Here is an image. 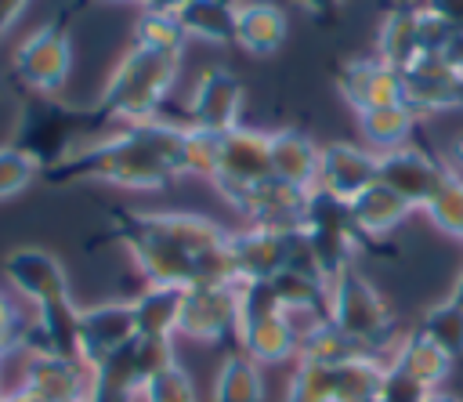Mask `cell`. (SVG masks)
I'll return each mask as SVG.
<instances>
[{
	"label": "cell",
	"mask_w": 463,
	"mask_h": 402,
	"mask_svg": "<svg viewBox=\"0 0 463 402\" xmlns=\"http://www.w3.org/2000/svg\"><path fill=\"white\" fill-rule=\"evenodd\" d=\"M105 243H119L145 286H213L235 282L232 272V232L203 214L184 210H109Z\"/></svg>",
	"instance_id": "1"
},
{
	"label": "cell",
	"mask_w": 463,
	"mask_h": 402,
	"mask_svg": "<svg viewBox=\"0 0 463 402\" xmlns=\"http://www.w3.org/2000/svg\"><path fill=\"white\" fill-rule=\"evenodd\" d=\"M213 170V134L195 127H177L166 120L134 123L119 134L80 145L61 167L43 174L51 185L69 181H101L134 192H156L170 181L192 174L210 181Z\"/></svg>",
	"instance_id": "2"
},
{
	"label": "cell",
	"mask_w": 463,
	"mask_h": 402,
	"mask_svg": "<svg viewBox=\"0 0 463 402\" xmlns=\"http://www.w3.org/2000/svg\"><path fill=\"white\" fill-rule=\"evenodd\" d=\"M4 279L36 308V326L29 330L25 340H33V348L80 359V340H76L80 308L72 304L65 264L51 250L18 246L4 257Z\"/></svg>",
	"instance_id": "3"
},
{
	"label": "cell",
	"mask_w": 463,
	"mask_h": 402,
	"mask_svg": "<svg viewBox=\"0 0 463 402\" xmlns=\"http://www.w3.org/2000/svg\"><path fill=\"white\" fill-rule=\"evenodd\" d=\"M177 69H181V58L156 54V51L130 43V51L116 62V69L94 105L101 127L112 120H123L127 127L156 120L159 105L166 101V94L177 80Z\"/></svg>",
	"instance_id": "4"
},
{
	"label": "cell",
	"mask_w": 463,
	"mask_h": 402,
	"mask_svg": "<svg viewBox=\"0 0 463 402\" xmlns=\"http://www.w3.org/2000/svg\"><path fill=\"white\" fill-rule=\"evenodd\" d=\"M98 130H101V120L94 105H61L58 98L29 94L22 101L11 145L22 148L40 167V174H51L76 152L80 138H90Z\"/></svg>",
	"instance_id": "5"
},
{
	"label": "cell",
	"mask_w": 463,
	"mask_h": 402,
	"mask_svg": "<svg viewBox=\"0 0 463 402\" xmlns=\"http://www.w3.org/2000/svg\"><path fill=\"white\" fill-rule=\"evenodd\" d=\"M329 322L340 333H347L358 348H365L373 359L394 337V315L358 264H347L329 282Z\"/></svg>",
	"instance_id": "6"
},
{
	"label": "cell",
	"mask_w": 463,
	"mask_h": 402,
	"mask_svg": "<svg viewBox=\"0 0 463 402\" xmlns=\"http://www.w3.org/2000/svg\"><path fill=\"white\" fill-rule=\"evenodd\" d=\"M300 235H304V246H307L311 264H315L329 282H333L347 264H354L358 246H369V243L362 239L354 217H351V203L329 196V192L318 188V185L311 188Z\"/></svg>",
	"instance_id": "7"
},
{
	"label": "cell",
	"mask_w": 463,
	"mask_h": 402,
	"mask_svg": "<svg viewBox=\"0 0 463 402\" xmlns=\"http://www.w3.org/2000/svg\"><path fill=\"white\" fill-rule=\"evenodd\" d=\"M72 69V36H69V7L36 25L14 51L11 72L29 94L54 98Z\"/></svg>",
	"instance_id": "8"
},
{
	"label": "cell",
	"mask_w": 463,
	"mask_h": 402,
	"mask_svg": "<svg viewBox=\"0 0 463 402\" xmlns=\"http://www.w3.org/2000/svg\"><path fill=\"white\" fill-rule=\"evenodd\" d=\"M271 177V130L257 127H235L224 134H213V170L210 185L228 203L239 192L253 188L257 181Z\"/></svg>",
	"instance_id": "9"
},
{
	"label": "cell",
	"mask_w": 463,
	"mask_h": 402,
	"mask_svg": "<svg viewBox=\"0 0 463 402\" xmlns=\"http://www.w3.org/2000/svg\"><path fill=\"white\" fill-rule=\"evenodd\" d=\"M293 264H311L300 228H253L232 232V272L235 282H264Z\"/></svg>",
	"instance_id": "10"
},
{
	"label": "cell",
	"mask_w": 463,
	"mask_h": 402,
	"mask_svg": "<svg viewBox=\"0 0 463 402\" xmlns=\"http://www.w3.org/2000/svg\"><path fill=\"white\" fill-rule=\"evenodd\" d=\"M177 333L199 344H235L239 340V286L235 282H213V286H192L181 297V319Z\"/></svg>",
	"instance_id": "11"
},
{
	"label": "cell",
	"mask_w": 463,
	"mask_h": 402,
	"mask_svg": "<svg viewBox=\"0 0 463 402\" xmlns=\"http://www.w3.org/2000/svg\"><path fill=\"white\" fill-rule=\"evenodd\" d=\"M307 199H311V188L289 185L271 174V177L257 181L253 188L239 192L235 199H228V206L253 228H300Z\"/></svg>",
	"instance_id": "12"
},
{
	"label": "cell",
	"mask_w": 463,
	"mask_h": 402,
	"mask_svg": "<svg viewBox=\"0 0 463 402\" xmlns=\"http://www.w3.org/2000/svg\"><path fill=\"white\" fill-rule=\"evenodd\" d=\"M239 112H242L239 76L224 65L203 69V76L195 80L192 101H188V127H195L203 134H224V130L239 127Z\"/></svg>",
	"instance_id": "13"
},
{
	"label": "cell",
	"mask_w": 463,
	"mask_h": 402,
	"mask_svg": "<svg viewBox=\"0 0 463 402\" xmlns=\"http://www.w3.org/2000/svg\"><path fill=\"white\" fill-rule=\"evenodd\" d=\"M134 337H137V322H134L130 301H101V304L80 308L76 340H80V359L87 369L109 359L112 351L127 348Z\"/></svg>",
	"instance_id": "14"
},
{
	"label": "cell",
	"mask_w": 463,
	"mask_h": 402,
	"mask_svg": "<svg viewBox=\"0 0 463 402\" xmlns=\"http://www.w3.org/2000/svg\"><path fill=\"white\" fill-rule=\"evenodd\" d=\"M336 94L358 112L376 109V105H398L405 101V87H402V72L394 65H387L383 58H351L333 72Z\"/></svg>",
	"instance_id": "15"
},
{
	"label": "cell",
	"mask_w": 463,
	"mask_h": 402,
	"mask_svg": "<svg viewBox=\"0 0 463 402\" xmlns=\"http://www.w3.org/2000/svg\"><path fill=\"white\" fill-rule=\"evenodd\" d=\"M380 181V156L354 141H329L318 152V188L336 199H354Z\"/></svg>",
	"instance_id": "16"
},
{
	"label": "cell",
	"mask_w": 463,
	"mask_h": 402,
	"mask_svg": "<svg viewBox=\"0 0 463 402\" xmlns=\"http://www.w3.org/2000/svg\"><path fill=\"white\" fill-rule=\"evenodd\" d=\"M376 156H380V181L391 185L398 196H405L416 210H423L430 203V196L438 192V185L449 170L427 148H416V145H402V148L376 152Z\"/></svg>",
	"instance_id": "17"
},
{
	"label": "cell",
	"mask_w": 463,
	"mask_h": 402,
	"mask_svg": "<svg viewBox=\"0 0 463 402\" xmlns=\"http://www.w3.org/2000/svg\"><path fill=\"white\" fill-rule=\"evenodd\" d=\"M402 87H405V105L420 112H449L463 109V80L449 72L434 54H420L409 69H402Z\"/></svg>",
	"instance_id": "18"
},
{
	"label": "cell",
	"mask_w": 463,
	"mask_h": 402,
	"mask_svg": "<svg viewBox=\"0 0 463 402\" xmlns=\"http://www.w3.org/2000/svg\"><path fill=\"white\" fill-rule=\"evenodd\" d=\"M22 388L36 391L47 402H65V398H80L90 391V369L80 359H65L43 348H33L25 359V380Z\"/></svg>",
	"instance_id": "19"
},
{
	"label": "cell",
	"mask_w": 463,
	"mask_h": 402,
	"mask_svg": "<svg viewBox=\"0 0 463 402\" xmlns=\"http://www.w3.org/2000/svg\"><path fill=\"white\" fill-rule=\"evenodd\" d=\"M235 348L242 355H250L257 366H282L300 355V330L289 319V311H275V315L239 326Z\"/></svg>",
	"instance_id": "20"
},
{
	"label": "cell",
	"mask_w": 463,
	"mask_h": 402,
	"mask_svg": "<svg viewBox=\"0 0 463 402\" xmlns=\"http://www.w3.org/2000/svg\"><path fill=\"white\" fill-rule=\"evenodd\" d=\"M423 25H427L423 4L391 7L383 14V22H380V33H376V58H383L398 72L409 69L423 54Z\"/></svg>",
	"instance_id": "21"
},
{
	"label": "cell",
	"mask_w": 463,
	"mask_h": 402,
	"mask_svg": "<svg viewBox=\"0 0 463 402\" xmlns=\"http://www.w3.org/2000/svg\"><path fill=\"white\" fill-rule=\"evenodd\" d=\"M412 210L416 206L405 196H398L391 185H383V181L369 185L362 196L351 199V217H354V225H358L365 243H376V239L391 235Z\"/></svg>",
	"instance_id": "22"
},
{
	"label": "cell",
	"mask_w": 463,
	"mask_h": 402,
	"mask_svg": "<svg viewBox=\"0 0 463 402\" xmlns=\"http://www.w3.org/2000/svg\"><path fill=\"white\" fill-rule=\"evenodd\" d=\"M318 152L322 145H315L311 134H304L300 127L271 130V174L289 185L300 188L318 185Z\"/></svg>",
	"instance_id": "23"
},
{
	"label": "cell",
	"mask_w": 463,
	"mask_h": 402,
	"mask_svg": "<svg viewBox=\"0 0 463 402\" xmlns=\"http://www.w3.org/2000/svg\"><path fill=\"white\" fill-rule=\"evenodd\" d=\"M286 33H289V22L279 4H271V0L239 4L235 43L246 47L250 54H275L286 43Z\"/></svg>",
	"instance_id": "24"
},
{
	"label": "cell",
	"mask_w": 463,
	"mask_h": 402,
	"mask_svg": "<svg viewBox=\"0 0 463 402\" xmlns=\"http://www.w3.org/2000/svg\"><path fill=\"white\" fill-rule=\"evenodd\" d=\"M391 366H398L402 373H409V377H412L416 384H423L427 391H438L441 380L452 373L456 362H452L434 340H427L420 330H412V333H405V337L394 344Z\"/></svg>",
	"instance_id": "25"
},
{
	"label": "cell",
	"mask_w": 463,
	"mask_h": 402,
	"mask_svg": "<svg viewBox=\"0 0 463 402\" xmlns=\"http://www.w3.org/2000/svg\"><path fill=\"white\" fill-rule=\"evenodd\" d=\"M210 402H268L260 366L250 355H242L239 348H228V355L217 366Z\"/></svg>",
	"instance_id": "26"
},
{
	"label": "cell",
	"mask_w": 463,
	"mask_h": 402,
	"mask_svg": "<svg viewBox=\"0 0 463 402\" xmlns=\"http://www.w3.org/2000/svg\"><path fill=\"white\" fill-rule=\"evenodd\" d=\"M181 297H184V290H177V286H145L130 301L137 337H170L174 340L177 319H181Z\"/></svg>",
	"instance_id": "27"
},
{
	"label": "cell",
	"mask_w": 463,
	"mask_h": 402,
	"mask_svg": "<svg viewBox=\"0 0 463 402\" xmlns=\"http://www.w3.org/2000/svg\"><path fill=\"white\" fill-rule=\"evenodd\" d=\"M416 120L420 116L405 101H398V105H376V109L358 112V130H362V138L376 152H391V148L409 145V134H412Z\"/></svg>",
	"instance_id": "28"
},
{
	"label": "cell",
	"mask_w": 463,
	"mask_h": 402,
	"mask_svg": "<svg viewBox=\"0 0 463 402\" xmlns=\"http://www.w3.org/2000/svg\"><path fill=\"white\" fill-rule=\"evenodd\" d=\"M181 25L188 36L210 40V43H235V18H239V4H224V0H188L177 11Z\"/></svg>",
	"instance_id": "29"
},
{
	"label": "cell",
	"mask_w": 463,
	"mask_h": 402,
	"mask_svg": "<svg viewBox=\"0 0 463 402\" xmlns=\"http://www.w3.org/2000/svg\"><path fill=\"white\" fill-rule=\"evenodd\" d=\"M387 362L362 355L344 366H333V402H376L383 388Z\"/></svg>",
	"instance_id": "30"
},
{
	"label": "cell",
	"mask_w": 463,
	"mask_h": 402,
	"mask_svg": "<svg viewBox=\"0 0 463 402\" xmlns=\"http://www.w3.org/2000/svg\"><path fill=\"white\" fill-rule=\"evenodd\" d=\"M369 355L365 348H358L347 333H340L329 319H322L318 326H311L304 337H300V355L297 362H315V366H344L351 359H362Z\"/></svg>",
	"instance_id": "31"
},
{
	"label": "cell",
	"mask_w": 463,
	"mask_h": 402,
	"mask_svg": "<svg viewBox=\"0 0 463 402\" xmlns=\"http://www.w3.org/2000/svg\"><path fill=\"white\" fill-rule=\"evenodd\" d=\"M184 43H188V33H184L177 14H166V11H141L137 14V22H134V47L181 58Z\"/></svg>",
	"instance_id": "32"
},
{
	"label": "cell",
	"mask_w": 463,
	"mask_h": 402,
	"mask_svg": "<svg viewBox=\"0 0 463 402\" xmlns=\"http://www.w3.org/2000/svg\"><path fill=\"white\" fill-rule=\"evenodd\" d=\"M416 330H420L427 340H434L452 362L463 359V308H459L452 297H445V301H438L434 308H427V315L420 319Z\"/></svg>",
	"instance_id": "33"
},
{
	"label": "cell",
	"mask_w": 463,
	"mask_h": 402,
	"mask_svg": "<svg viewBox=\"0 0 463 402\" xmlns=\"http://www.w3.org/2000/svg\"><path fill=\"white\" fill-rule=\"evenodd\" d=\"M423 214L430 217V225L452 239H463V177L449 167L438 192L430 196V203L423 206Z\"/></svg>",
	"instance_id": "34"
},
{
	"label": "cell",
	"mask_w": 463,
	"mask_h": 402,
	"mask_svg": "<svg viewBox=\"0 0 463 402\" xmlns=\"http://www.w3.org/2000/svg\"><path fill=\"white\" fill-rule=\"evenodd\" d=\"M141 402H199V398H195V384L188 369L174 359L170 366H163L141 384Z\"/></svg>",
	"instance_id": "35"
},
{
	"label": "cell",
	"mask_w": 463,
	"mask_h": 402,
	"mask_svg": "<svg viewBox=\"0 0 463 402\" xmlns=\"http://www.w3.org/2000/svg\"><path fill=\"white\" fill-rule=\"evenodd\" d=\"M286 402H333V366H315V362H297Z\"/></svg>",
	"instance_id": "36"
},
{
	"label": "cell",
	"mask_w": 463,
	"mask_h": 402,
	"mask_svg": "<svg viewBox=\"0 0 463 402\" xmlns=\"http://www.w3.org/2000/svg\"><path fill=\"white\" fill-rule=\"evenodd\" d=\"M36 177H40V167L22 148H14L11 141L0 145V199H11L18 192H25Z\"/></svg>",
	"instance_id": "37"
},
{
	"label": "cell",
	"mask_w": 463,
	"mask_h": 402,
	"mask_svg": "<svg viewBox=\"0 0 463 402\" xmlns=\"http://www.w3.org/2000/svg\"><path fill=\"white\" fill-rule=\"evenodd\" d=\"M430 391L423 384H416L409 373H402L398 366L387 362L383 369V388H380V402H423Z\"/></svg>",
	"instance_id": "38"
},
{
	"label": "cell",
	"mask_w": 463,
	"mask_h": 402,
	"mask_svg": "<svg viewBox=\"0 0 463 402\" xmlns=\"http://www.w3.org/2000/svg\"><path fill=\"white\" fill-rule=\"evenodd\" d=\"M29 337V330H22V319L14 311V304L7 301V293L0 290V355L11 351L14 344H22Z\"/></svg>",
	"instance_id": "39"
},
{
	"label": "cell",
	"mask_w": 463,
	"mask_h": 402,
	"mask_svg": "<svg viewBox=\"0 0 463 402\" xmlns=\"http://www.w3.org/2000/svg\"><path fill=\"white\" fill-rule=\"evenodd\" d=\"M420 4L441 22H449L452 29H463V0H420Z\"/></svg>",
	"instance_id": "40"
},
{
	"label": "cell",
	"mask_w": 463,
	"mask_h": 402,
	"mask_svg": "<svg viewBox=\"0 0 463 402\" xmlns=\"http://www.w3.org/2000/svg\"><path fill=\"white\" fill-rule=\"evenodd\" d=\"M297 4H300V7H304L311 18H318V22H329V18L340 11V4H344V0H297Z\"/></svg>",
	"instance_id": "41"
},
{
	"label": "cell",
	"mask_w": 463,
	"mask_h": 402,
	"mask_svg": "<svg viewBox=\"0 0 463 402\" xmlns=\"http://www.w3.org/2000/svg\"><path fill=\"white\" fill-rule=\"evenodd\" d=\"M25 4H29V0H0V36L11 29V22L22 14Z\"/></svg>",
	"instance_id": "42"
},
{
	"label": "cell",
	"mask_w": 463,
	"mask_h": 402,
	"mask_svg": "<svg viewBox=\"0 0 463 402\" xmlns=\"http://www.w3.org/2000/svg\"><path fill=\"white\" fill-rule=\"evenodd\" d=\"M141 4V11H166V14H177L188 0H137Z\"/></svg>",
	"instance_id": "43"
},
{
	"label": "cell",
	"mask_w": 463,
	"mask_h": 402,
	"mask_svg": "<svg viewBox=\"0 0 463 402\" xmlns=\"http://www.w3.org/2000/svg\"><path fill=\"white\" fill-rule=\"evenodd\" d=\"M449 163H452V170L463 177V134H456V138L449 141Z\"/></svg>",
	"instance_id": "44"
},
{
	"label": "cell",
	"mask_w": 463,
	"mask_h": 402,
	"mask_svg": "<svg viewBox=\"0 0 463 402\" xmlns=\"http://www.w3.org/2000/svg\"><path fill=\"white\" fill-rule=\"evenodd\" d=\"M0 402H47V398H40V395L29 391V388H18V391H11V395H0Z\"/></svg>",
	"instance_id": "45"
},
{
	"label": "cell",
	"mask_w": 463,
	"mask_h": 402,
	"mask_svg": "<svg viewBox=\"0 0 463 402\" xmlns=\"http://www.w3.org/2000/svg\"><path fill=\"white\" fill-rule=\"evenodd\" d=\"M423 402H463L459 395H452V391H445V388H438V391H430Z\"/></svg>",
	"instance_id": "46"
},
{
	"label": "cell",
	"mask_w": 463,
	"mask_h": 402,
	"mask_svg": "<svg viewBox=\"0 0 463 402\" xmlns=\"http://www.w3.org/2000/svg\"><path fill=\"white\" fill-rule=\"evenodd\" d=\"M449 297H452V301L463 308V272H459V279H456V286H452V293H449Z\"/></svg>",
	"instance_id": "47"
},
{
	"label": "cell",
	"mask_w": 463,
	"mask_h": 402,
	"mask_svg": "<svg viewBox=\"0 0 463 402\" xmlns=\"http://www.w3.org/2000/svg\"><path fill=\"white\" fill-rule=\"evenodd\" d=\"M65 402H90V398H87V395H80V398H65Z\"/></svg>",
	"instance_id": "48"
},
{
	"label": "cell",
	"mask_w": 463,
	"mask_h": 402,
	"mask_svg": "<svg viewBox=\"0 0 463 402\" xmlns=\"http://www.w3.org/2000/svg\"><path fill=\"white\" fill-rule=\"evenodd\" d=\"M224 4H235V0H224Z\"/></svg>",
	"instance_id": "49"
},
{
	"label": "cell",
	"mask_w": 463,
	"mask_h": 402,
	"mask_svg": "<svg viewBox=\"0 0 463 402\" xmlns=\"http://www.w3.org/2000/svg\"><path fill=\"white\" fill-rule=\"evenodd\" d=\"M376 402H380V398H376Z\"/></svg>",
	"instance_id": "50"
},
{
	"label": "cell",
	"mask_w": 463,
	"mask_h": 402,
	"mask_svg": "<svg viewBox=\"0 0 463 402\" xmlns=\"http://www.w3.org/2000/svg\"><path fill=\"white\" fill-rule=\"evenodd\" d=\"M0 395H4V391H0Z\"/></svg>",
	"instance_id": "51"
}]
</instances>
